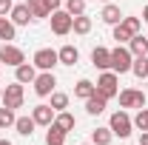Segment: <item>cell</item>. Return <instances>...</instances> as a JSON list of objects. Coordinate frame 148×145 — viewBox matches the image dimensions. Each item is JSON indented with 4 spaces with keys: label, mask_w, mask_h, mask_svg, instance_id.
Returning <instances> with one entry per match:
<instances>
[{
    "label": "cell",
    "mask_w": 148,
    "mask_h": 145,
    "mask_svg": "<svg viewBox=\"0 0 148 145\" xmlns=\"http://www.w3.org/2000/svg\"><path fill=\"white\" fill-rule=\"evenodd\" d=\"M108 128H111V134H114V137H120V140H128L131 131H134V120H131V114H128L125 108H120V111H114V114H111Z\"/></svg>",
    "instance_id": "6da1fadb"
},
{
    "label": "cell",
    "mask_w": 148,
    "mask_h": 145,
    "mask_svg": "<svg viewBox=\"0 0 148 145\" xmlns=\"http://www.w3.org/2000/svg\"><path fill=\"white\" fill-rule=\"evenodd\" d=\"M94 85H97V94H100V97L114 100V97L120 94V74L108 68V71H103L100 77H97V83H94Z\"/></svg>",
    "instance_id": "7a4b0ae2"
},
{
    "label": "cell",
    "mask_w": 148,
    "mask_h": 145,
    "mask_svg": "<svg viewBox=\"0 0 148 145\" xmlns=\"http://www.w3.org/2000/svg\"><path fill=\"white\" fill-rule=\"evenodd\" d=\"M131 63H134V54L128 51V46H117V49H111V71L128 74L131 71Z\"/></svg>",
    "instance_id": "3957f363"
},
{
    "label": "cell",
    "mask_w": 148,
    "mask_h": 145,
    "mask_svg": "<svg viewBox=\"0 0 148 145\" xmlns=\"http://www.w3.org/2000/svg\"><path fill=\"white\" fill-rule=\"evenodd\" d=\"M49 20H51V31H54L57 37H66L71 34V26H74V17L66 12V9H57V12H51L49 14Z\"/></svg>",
    "instance_id": "277c9868"
},
{
    "label": "cell",
    "mask_w": 148,
    "mask_h": 145,
    "mask_svg": "<svg viewBox=\"0 0 148 145\" xmlns=\"http://www.w3.org/2000/svg\"><path fill=\"white\" fill-rule=\"evenodd\" d=\"M23 97H26L23 83H17V80H14L12 85H6V88H3V100H0V103H3L6 108L14 111V108H23Z\"/></svg>",
    "instance_id": "5b68a950"
},
{
    "label": "cell",
    "mask_w": 148,
    "mask_h": 145,
    "mask_svg": "<svg viewBox=\"0 0 148 145\" xmlns=\"http://www.w3.org/2000/svg\"><path fill=\"white\" fill-rule=\"evenodd\" d=\"M32 63H34V68H40V71H54V66H60V57H57L54 49H37L34 57H32Z\"/></svg>",
    "instance_id": "8992f818"
},
{
    "label": "cell",
    "mask_w": 148,
    "mask_h": 145,
    "mask_svg": "<svg viewBox=\"0 0 148 145\" xmlns=\"http://www.w3.org/2000/svg\"><path fill=\"white\" fill-rule=\"evenodd\" d=\"M117 97H120V105L125 111L128 108H137V111L145 108V91H140V88H123Z\"/></svg>",
    "instance_id": "52a82bcc"
},
{
    "label": "cell",
    "mask_w": 148,
    "mask_h": 145,
    "mask_svg": "<svg viewBox=\"0 0 148 145\" xmlns=\"http://www.w3.org/2000/svg\"><path fill=\"white\" fill-rule=\"evenodd\" d=\"M0 63H6V66L17 68L20 63H26V54H23V49H20V46H12V43H0Z\"/></svg>",
    "instance_id": "ba28073f"
},
{
    "label": "cell",
    "mask_w": 148,
    "mask_h": 145,
    "mask_svg": "<svg viewBox=\"0 0 148 145\" xmlns=\"http://www.w3.org/2000/svg\"><path fill=\"white\" fill-rule=\"evenodd\" d=\"M32 85H34V94H37V97H49V94L57 88V77H54V71H40L34 77Z\"/></svg>",
    "instance_id": "9c48e42d"
},
{
    "label": "cell",
    "mask_w": 148,
    "mask_h": 145,
    "mask_svg": "<svg viewBox=\"0 0 148 145\" xmlns=\"http://www.w3.org/2000/svg\"><path fill=\"white\" fill-rule=\"evenodd\" d=\"M54 114H57V111L51 108V105H46V103H40V105H34V108H32V120H34L37 125L49 128L51 122H54Z\"/></svg>",
    "instance_id": "30bf717a"
},
{
    "label": "cell",
    "mask_w": 148,
    "mask_h": 145,
    "mask_svg": "<svg viewBox=\"0 0 148 145\" xmlns=\"http://www.w3.org/2000/svg\"><path fill=\"white\" fill-rule=\"evenodd\" d=\"M91 66H94V68H100V71H108V68H111V49L97 46V49L91 51Z\"/></svg>",
    "instance_id": "8fae6325"
},
{
    "label": "cell",
    "mask_w": 148,
    "mask_h": 145,
    "mask_svg": "<svg viewBox=\"0 0 148 145\" xmlns=\"http://www.w3.org/2000/svg\"><path fill=\"white\" fill-rule=\"evenodd\" d=\"M9 17H12V23H14V26H29V23L34 20L26 3H14V9L9 12Z\"/></svg>",
    "instance_id": "7c38bea8"
},
{
    "label": "cell",
    "mask_w": 148,
    "mask_h": 145,
    "mask_svg": "<svg viewBox=\"0 0 148 145\" xmlns=\"http://www.w3.org/2000/svg\"><path fill=\"white\" fill-rule=\"evenodd\" d=\"M123 17H125V14L120 12V6H117V3H106V6H103V12H100V20H103V23H108V26L123 23Z\"/></svg>",
    "instance_id": "4fadbf2b"
},
{
    "label": "cell",
    "mask_w": 148,
    "mask_h": 145,
    "mask_svg": "<svg viewBox=\"0 0 148 145\" xmlns=\"http://www.w3.org/2000/svg\"><path fill=\"white\" fill-rule=\"evenodd\" d=\"M106 105H108V100H106V97H100V94L94 91L91 97L86 100V114H88V117H100V114L106 111Z\"/></svg>",
    "instance_id": "5bb4252c"
},
{
    "label": "cell",
    "mask_w": 148,
    "mask_h": 145,
    "mask_svg": "<svg viewBox=\"0 0 148 145\" xmlns=\"http://www.w3.org/2000/svg\"><path fill=\"white\" fill-rule=\"evenodd\" d=\"M34 77H37V68H34V63H20L17 68H14V80L17 83H34Z\"/></svg>",
    "instance_id": "9a60e30c"
},
{
    "label": "cell",
    "mask_w": 148,
    "mask_h": 145,
    "mask_svg": "<svg viewBox=\"0 0 148 145\" xmlns=\"http://www.w3.org/2000/svg\"><path fill=\"white\" fill-rule=\"evenodd\" d=\"M128 51L134 57H145L148 54V34H134L128 40Z\"/></svg>",
    "instance_id": "2e32d148"
},
{
    "label": "cell",
    "mask_w": 148,
    "mask_h": 145,
    "mask_svg": "<svg viewBox=\"0 0 148 145\" xmlns=\"http://www.w3.org/2000/svg\"><path fill=\"white\" fill-rule=\"evenodd\" d=\"M57 57H60V66H77V63H80L77 46H63V49L57 51Z\"/></svg>",
    "instance_id": "e0dca14e"
},
{
    "label": "cell",
    "mask_w": 148,
    "mask_h": 145,
    "mask_svg": "<svg viewBox=\"0 0 148 145\" xmlns=\"http://www.w3.org/2000/svg\"><path fill=\"white\" fill-rule=\"evenodd\" d=\"M66 137H69V134L60 125H54V122L46 128V145H66Z\"/></svg>",
    "instance_id": "ac0fdd59"
},
{
    "label": "cell",
    "mask_w": 148,
    "mask_h": 145,
    "mask_svg": "<svg viewBox=\"0 0 148 145\" xmlns=\"http://www.w3.org/2000/svg\"><path fill=\"white\" fill-rule=\"evenodd\" d=\"M94 91H97V85H94L91 80H86V77H83V80H77V85H74V97H77V100H83V103H86V100H88V97H91Z\"/></svg>",
    "instance_id": "d6986e66"
},
{
    "label": "cell",
    "mask_w": 148,
    "mask_h": 145,
    "mask_svg": "<svg viewBox=\"0 0 148 145\" xmlns=\"http://www.w3.org/2000/svg\"><path fill=\"white\" fill-rule=\"evenodd\" d=\"M34 128H37V122L32 120V114H29V117H17V120H14V131H17L20 137H32V134H34Z\"/></svg>",
    "instance_id": "ffe728a7"
},
{
    "label": "cell",
    "mask_w": 148,
    "mask_h": 145,
    "mask_svg": "<svg viewBox=\"0 0 148 145\" xmlns=\"http://www.w3.org/2000/svg\"><path fill=\"white\" fill-rule=\"evenodd\" d=\"M49 100H51L49 105H51L54 111H66V108H69V103H71V97H69L66 91H57V88L49 94Z\"/></svg>",
    "instance_id": "44dd1931"
},
{
    "label": "cell",
    "mask_w": 148,
    "mask_h": 145,
    "mask_svg": "<svg viewBox=\"0 0 148 145\" xmlns=\"http://www.w3.org/2000/svg\"><path fill=\"white\" fill-rule=\"evenodd\" d=\"M54 125H60L66 134H69V131L77 128V120H74V114H69V111H57L54 114Z\"/></svg>",
    "instance_id": "7402d4cb"
},
{
    "label": "cell",
    "mask_w": 148,
    "mask_h": 145,
    "mask_svg": "<svg viewBox=\"0 0 148 145\" xmlns=\"http://www.w3.org/2000/svg\"><path fill=\"white\" fill-rule=\"evenodd\" d=\"M91 29H94V23H91L88 14H77V17H74V26H71L74 34H88Z\"/></svg>",
    "instance_id": "603a6c76"
},
{
    "label": "cell",
    "mask_w": 148,
    "mask_h": 145,
    "mask_svg": "<svg viewBox=\"0 0 148 145\" xmlns=\"http://www.w3.org/2000/svg\"><path fill=\"white\" fill-rule=\"evenodd\" d=\"M26 6H29V12H32V17H34V20H46L49 14H51V12L46 9L43 0H26Z\"/></svg>",
    "instance_id": "cb8c5ba5"
},
{
    "label": "cell",
    "mask_w": 148,
    "mask_h": 145,
    "mask_svg": "<svg viewBox=\"0 0 148 145\" xmlns=\"http://www.w3.org/2000/svg\"><path fill=\"white\" fill-rule=\"evenodd\" d=\"M131 74H134L137 80H145V77H148V54L145 57H134V63H131Z\"/></svg>",
    "instance_id": "d4e9b609"
},
{
    "label": "cell",
    "mask_w": 148,
    "mask_h": 145,
    "mask_svg": "<svg viewBox=\"0 0 148 145\" xmlns=\"http://www.w3.org/2000/svg\"><path fill=\"white\" fill-rule=\"evenodd\" d=\"M111 140H114V134H111V128H94L91 131V142L94 145H111Z\"/></svg>",
    "instance_id": "484cf974"
},
{
    "label": "cell",
    "mask_w": 148,
    "mask_h": 145,
    "mask_svg": "<svg viewBox=\"0 0 148 145\" xmlns=\"http://www.w3.org/2000/svg\"><path fill=\"white\" fill-rule=\"evenodd\" d=\"M14 34H17V26L12 23V17H0V40H14Z\"/></svg>",
    "instance_id": "4316f807"
},
{
    "label": "cell",
    "mask_w": 148,
    "mask_h": 145,
    "mask_svg": "<svg viewBox=\"0 0 148 145\" xmlns=\"http://www.w3.org/2000/svg\"><path fill=\"white\" fill-rule=\"evenodd\" d=\"M111 29H114V40H117V46H128V40L134 37L123 23H117V26H111Z\"/></svg>",
    "instance_id": "83f0119b"
},
{
    "label": "cell",
    "mask_w": 148,
    "mask_h": 145,
    "mask_svg": "<svg viewBox=\"0 0 148 145\" xmlns=\"http://www.w3.org/2000/svg\"><path fill=\"white\" fill-rule=\"evenodd\" d=\"M63 6H66V12H69L71 17H77V14H86V0H66Z\"/></svg>",
    "instance_id": "f1b7e54d"
},
{
    "label": "cell",
    "mask_w": 148,
    "mask_h": 145,
    "mask_svg": "<svg viewBox=\"0 0 148 145\" xmlns=\"http://www.w3.org/2000/svg\"><path fill=\"white\" fill-rule=\"evenodd\" d=\"M14 120H17V117H14L12 108H6V105L0 108V128H14Z\"/></svg>",
    "instance_id": "f546056e"
},
{
    "label": "cell",
    "mask_w": 148,
    "mask_h": 145,
    "mask_svg": "<svg viewBox=\"0 0 148 145\" xmlns=\"http://www.w3.org/2000/svg\"><path fill=\"white\" fill-rule=\"evenodd\" d=\"M134 128H140V131H148V105L137 111V117H134Z\"/></svg>",
    "instance_id": "4dcf8cb0"
},
{
    "label": "cell",
    "mask_w": 148,
    "mask_h": 145,
    "mask_svg": "<svg viewBox=\"0 0 148 145\" xmlns=\"http://www.w3.org/2000/svg\"><path fill=\"white\" fill-rule=\"evenodd\" d=\"M123 26L128 29L131 34H140V29H143V17H123Z\"/></svg>",
    "instance_id": "1f68e13d"
},
{
    "label": "cell",
    "mask_w": 148,
    "mask_h": 145,
    "mask_svg": "<svg viewBox=\"0 0 148 145\" xmlns=\"http://www.w3.org/2000/svg\"><path fill=\"white\" fill-rule=\"evenodd\" d=\"M14 9V3L12 0H0V17H9V12Z\"/></svg>",
    "instance_id": "d6a6232c"
},
{
    "label": "cell",
    "mask_w": 148,
    "mask_h": 145,
    "mask_svg": "<svg viewBox=\"0 0 148 145\" xmlns=\"http://www.w3.org/2000/svg\"><path fill=\"white\" fill-rule=\"evenodd\" d=\"M43 3H46V9H49V12H57V9L63 6V0H43Z\"/></svg>",
    "instance_id": "836d02e7"
},
{
    "label": "cell",
    "mask_w": 148,
    "mask_h": 145,
    "mask_svg": "<svg viewBox=\"0 0 148 145\" xmlns=\"http://www.w3.org/2000/svg\"><path fill=\"white\" fill-rule=\"evenodd\" d=\"M137 145H148V131H140V142Z\"/></svg>",
    "instance_id": "e575fe53"
},
{
    "label": "cell",
    "mask_w": 148,
    "mask_h": 145,
    "mask_svg": "<svg viewBox=\"0 0 148 145\" xmlns=\"http://www.w3.org/2000/svg\"><path fill=\"white\" fill-rule=\"evenodd\" d=\"M143 20L148 23V6H143Z\"/></svg>",
    "instance_id": "d590c367"
},
{
    "label": "cell",
    "mask_w": 148,
    "mask_h": 145,
    "mask_svg": "<svg viewBox=\"0 0 148 145\" xmlns=\"http://www.w3.org/2000/svg\"><path fill=\"white\" fill-rule=\"evenodd\" d=\"M0 145H12V142H9V140H0Z\"/></svg>",
    "instance_id": "8d00e7d4"
},
{
    "label": "cell",
    "mask_w": 148,
    "mask_h": 145,
    "mask_svg": "<svg viewBox=\"0 0 148 145\" xmlns=\"http://www.w3.org/2000/svg\"><path fill=\"white\" fill-rule=\"evenodd\" d=\"M0 100H3V88H0Z\"/></svg>",
    "instance_id": "74e56055"
},
{
    "label": "cell",
    "mask_w": 148,
    "mask_h": 145,
    "mask_svg": "<svg viewBox=\"0 0 148 145\" xmlns=\"http://www.w3.org/2000/svg\"><path fill=\"white\" fill-rule=\"evenodd\" d=\"M100 3H111V0H100Z\"/></svg>",
    "instance_id": "f35d334b"
},
{
    "label": "cell",
    "mask_w": 148,
    "mask_h": 145,
    "mask_svg": "<svg viewBox=\"0 0 148 145\" xmlns=\"http://www.w3.org/2000/svg\"><path fill=\"white\" fill-rule=\"evenodd\" d=\"M83 145H94V142H83Z\"/></svg>",
    "instance_id": "ab89813d"
},
{
    "label": "cell",
    "mask_w": 148,
    "mask_h": 145,
    "mask_svg": "<svg viewBox=\"0 0 148 145\" xmlns=\"http://www.w3.org/2000/svg\"><path fill=\"white\" fill-rule=\"evenodd\" d=\"M0 71H3V63H0Z\"/></svg>",
    "instance_id": "60d3db41"
}]
</instances>
